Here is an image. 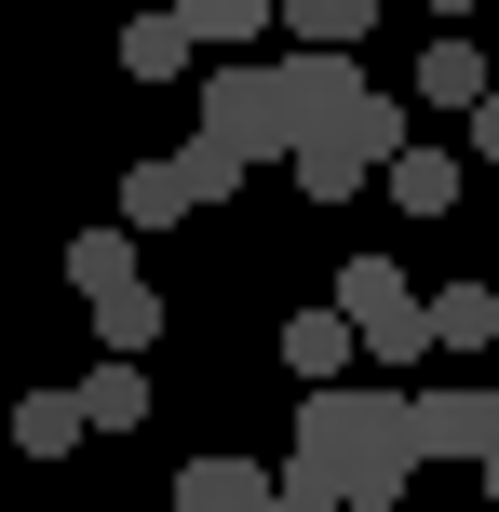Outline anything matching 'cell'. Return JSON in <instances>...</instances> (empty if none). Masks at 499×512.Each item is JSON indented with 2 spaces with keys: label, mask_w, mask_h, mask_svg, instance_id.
<instances>
[{
  "label": "cell",
  "mask_w": 499,
  "mask_h": 512,
  "mask_svg": "<svg viewBox=\"0 0 499 512\" xmlns=\"http://www.w3.org/2000/svg\"><path fill=\"white\" fill-rule=\"evenodd\" d=\"M270 81H284V122H324V108H351V95H365V81H351V54H324V41H297Z\"/></svg>",
  "instance_id": "9"
},
{
  "label": "cell",
  "mask_w": 499,
  "mask_h": 512,
  "mask_svg": "<svg viewBox=\"0 0 499 512\" xmlns=\"http://www.w3.org/2000/svg\"><path fill=\"white\" fill-rule=\"evenodd\" d=\"M405 149V95H351V108H324V122H297V149H284V176L311 189V203H351V189L378 176V162Z\"/></svg>",
  "instance_id": "2"
},
{
  "label": "cell",
  "mask_w": 499,
  "mask_h": 512,
  "mask_svg": "<svg viewBox=\"0 0 499 512\" xmlns=\"http://www.w3.org/2000/svg\"><path fill=\"white\" fill-rule=\"evenodd\" d=\"M324 310H338V324H351V351H378V364H419V351H432V337H419V283H405L392 256H351Z\"/></svg>",
  "instance_id": "3"
},
{
  "label": "cell",
  "mask_w": 499,
  "mask_h": 512,
  "mask_svg": "<svg viewBox=\"0 0 499 512\" xmlns=\"http://www.w3.org/2000/svg\"><path fill=\"white\" fill-rule=\"evenodd\" d=\"M135 418H149V364H135V351H108L95 378H81V432H135Z\"/></svg>",
  "instance_id": "12"
},
{
  "label": "cell",
  "mask_w": 499,
  "mask_h": 512,
  "mask_svg": "<svg viewBox=\"0 0 499 512\" xmlns=\"http://www.w3.org/2000/svg\"><path fill=\"white\" fill-rule=\"evenodd\" d=\"M405 432H419V459H486L499 445V391H405Z\"/></svg>",
  "instance_id": "5"
},
{
  "label": "cell",
  "mask_w": 499,
  "mask_h": 512,
  "mask_svg": "<svg viewBox=\"0 0 499 512\" xmlns=\"http://www.w3.org/2000/svg\"><path fill=\"white\" fill-rule=\"evenodd\" d=\"M459 149H473V162H499V81H486L473 108H459Z\"/></svg>",
  "instance_id": "21"
},
{
  "label": "cell",
  "mask_w": 499,
  "mask_h": 512,
  "mask_svg": "<svg viewBox=\"0 0 499 512\" xmlns=\"http://www.w3.org/2000/svg\"><path fill=\"white\" fill-rule=\"evenodd\" d=\"M81 324H95V351H149V337H162V297H149V283H135V297L81 310Z\"/></svg>",
  "instance_id": "20"
},
{
  "label": "cell",
  "mask_w": 499,
  "mask_h": 512,
  "mask_svg": "<svg viewBox=\"0 0 499 512\" xmlns=\"http://www.w3.org/2000/svg\"><path fill=\"white\" fill-rule=\"evenodd\" d=\"M473 14H486V0H473Z\"/></svg>",
  "instance_id": "25"
},
{
  "label": "cell",
  "mask_w": 499,
  "mask_h": 512,
  "mask_svg": "<svg viewBox=\"0 0 499 512\" xmlns=\"http://www.w3.org/2000/svg\"><path fill=\"white\" fill-rule=\"evenodd\" d=\"M162 14H176L189 41H216V54H243V41H257V27H270V0H162Z\"/></svg>",
  "instance_id": "17"
},
{
  "label": "cell",
  "mask_w": 499,
  "mask_h": 512,
  "mask_svg": "<svg viewBox=\"0 0 499 512\" xmlns=\"http://www.w3.org/2000/svg\"><path fill=\"white\" fill-rule=\"evenodd\" d=\"M162 512H270V472L243 459V445H203V459L176 472V499Z\"/></svg>",
  "instance_id": "6"
},
{
  "label": "cell",
  "mask_w": 499,
  "mask_h": 512,
  "mask_svg": "<svg viewBox=\"0 0 499 512\" xmlns=\"http://www.w3.org/2000/svg\"><path fill=\"white\" fill-rule=\"evenodd\" d=\"M135 283H149V270H135V230H68V297H81V310L135 297Z\"/></svg>",
  "instance_id": "7"
},
{
  "label": "cell",
  "mask_w": 499,
  "mask_h": 512,
  "mask_svg": "<svg viewBox=\"0 0 499 512\" xmlns=\"http://www.w3.org/2000/svg\"><path fill=\"white\" fill-rule=\"evenodd\" d=\"M378 189H392L405 216H446V203H459V149H432V135H405V149L378 162Z\"/></svg>",
  "instance_id": "10"
},
{
  "label": "cell",
  "mask_w": 499,
  "mask_h": 512,
  "mask_svg": "<svg viewBox=\"0 0 499 512\" xmlns=\"http://www.w3.org/2000/svg\"><path fill=\"white\" fill-rule=\"evenodd\" d=\"M176 162H189V189H203V203H230V189L257 176V162H243L230 135H203V122H189V149H176Z\"/></svg>",
  "instance_id": "19"
},
{
  "label": "cell",
  "mask_w": 499,
  "mask_h": 512,
  "mask_svg": "<svg viewBox=\"0 0 499 512\" xmlns=\"http://www.w3.org/2000/svg\"><path fill=\"white\" fill-rule=\"evenodd\" d=\"M14 445H27V459H68V445H81V391H27V405H14Z\"/></svg>",
  "instance_id": "18"
},
{
  "label": "cell",
  "mask_w": 499,
  "mask_h": 512,
  "mask_svg": "<svg viewBox=\"0 0 499 512\" xmlns=\"http://www.w3.org/2000/svg\"><path fill=\"white\" fill-rule=\"evenodd\" d=\"M473 472H486V499H499V445H486V459H473Z\"/></svg>",
  "instance_id": "22"
},
{
  "label": "cell",
  "mask_w": 499,
  "mask_h": 512,
  "mask_svg": "<svg viewBox=\"0 0 499 512\" xmlns=\"http://www.w3.org/2000/svg\"><path fill=\"white\" fill-rule=\"evenodd\" d=\"M405 472H419L405 391H351V378H324V391H297V445H284V472H270V486H284L297 512H392Z\"/></svg>",
  "instance_id": "1"
},
{
  "label": "cell",
  "mask_w": 499,
  "mask_h": 512,
  "mask_svg": "<svg viewBox=\"0 0 499 512\" xmlns=\"http://www.w3.org/2000/svg\"><path fill=\"white\" fill-rule=\"evenodd\" d=\"M189 54H203V41H189L176 14H135L122 27V81H189Z\"/></svg>",
  "instance_id": "15"
},
{
  "label": "cell",
  "mask_w": 499,
  "mask_h": 512,
  "mask_svg": "<svg viewBox=\"0 0 499 512\" xmlns=\"http://www.w3.org/2000/svg\"><path fill=\"white\" fill-rule=\"evenodd\" d=\"M284 364H297V391L351 378V324H338V310H297V324H284Z\"/></svg>",
  "instance_id": "13"
},
{
  "label": "cell",
  "mask_w": 499,
  "mask_h": 512,
  "mask_svg": "<svg viewBox=\"0 0 499 512\" xmlns=\"http://www.w3.org/2000/svg\"><path fill=\"white\" fill-rule=\"evenodd\" d=\"M203 135H230L243 162H284V149H297V122H284V81H270V68H243V54H230V68L203 81Z\"/></svg>",
  "instance_id": "4"
},
{
  "label": "cell",
  "mask_w": 499,
  "mask_h": 512,
  "mask_svg": "<svg viewBox=\"0 0 499 512\" xmlns=\"http://www.w3.org/2000/svg\"><path fill=\"white\" fill-rule=\"evenodd\" d=\"M176 216H203V189H189V162H122V230H176Z\"/></svg>",
  "instance_id": "8"
},
{
  "label": "cell",
  "mask_w": 499,
  "mask_h": 512,
  "mask_svg": "<svg viewBox=\"0 0 499 512\" xmlns=\"http://www.w3.org/2000/svg\"><path fill=\"white\" fill-rule=\"evenodd\" d=\"M419 337H432V351H486V337H499V283H432Z\"/></svg>",
  "instance_id": "11"
},
{
  "label": "cell",
  "mask_w": 499,
  "mask_h": 512,
  "mask_svg": "<svg viewBox=\"0 0 499 512\" xmlns=\"http://www.w3.org/2000/svg\"><path fill=\"white\" fill-rule=\"evenodd\" d=\"M270 512H297V499H284V486H270Z\"/></svg>",
  "instance_id": "24"
},
{
  "label": "cell",
  "mask_w": 499,
  "mask_h": 512,
  "mask_svg": "<svg viewBox=\"0 0 499 512\" xmlns=\"http://www.w3.org/2000/svg\"><path fill=\"white\" fill-rule=\"evenodd\" d=\"M432 14H473V0H432Z\"/></svg>",
  "instance_id": "23"
},
{
  "label": "cell",
  "mask_w": 499,
  "mask_h": 512,
  "mask_svg": "<svg viewBox=\"0 0 499 512\" xmlns=\"http://www.w3.org/2000/svg\"><path fill=\"white\" fill-rule=\"evenodd\" d=\"M473 95H486V54H473V27H446L419 54V108H473Z\"/></svg>",
  "instance_id": "14"
},
{
  "label": "cell",
  "mask_w": 499,
  "mask_h": 512,
  "mask_svg": "<svg viewBox=\"0 0 499 512\" xmlns=\"http://www.w3.org/2000/svg\"><path fill=\"white\" fill-rule=\"evenodd\" d=\"M270 27H297V41H324V54H351L378 27V0H270Z\"/></svg>",
  "instance_id": "16"
}]
</instances>
